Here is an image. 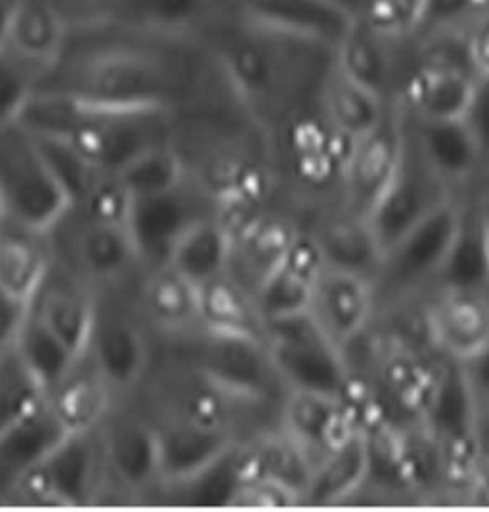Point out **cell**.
Segmentation results:
<instances>
[{"label": "cell", "mask_w": 489, "mask_h": 512, "mask_svg": "<svg viewBox=\"0 0 489 512\" xmlns=\"http://www.w3.org/2000/svg\"><path fill=\"white\" fill-rule=\"evenodd\" d=\"M228 86L199 33H165L111 18L69 23L37 90L121 106L184 111Z\"/></svg>", "instance_id": "6da1fadb"}, {"label": "cell", "mask_w": 489, "mask_h": 512, "mask_svg": "<svg viewBox=\"0 0 489 512\" xmlns=\"http://www.w3.org/2000/svg\"><path fill=\"white\" fill-rule=\"evenodd\" d=\"M199 35L239 104L266 125L318 104L337 62V44L232 12H216Z\"/></svg>", "instance_id": "7a4b0ae2"}, {"label": "cell", "mask_w": 489, "mask_h": 512, "mask_svg": "<svg viewBox=\"0 0 489 512\" xmlns=\"http://www.w3.org/2000/svg\"><path fill=\"white\" fill-rule=\"evenodd\" d=\"M71 211L33 136L18 123L0 127V214L31 230L54 234Z\"/></svg>", "instance_id": "3957f363"}, {"label": "cell", "mask_w": 489, "mask_h": 512, "mask_svg": "<svg viewBox=\"0 0 489 512\" xmlns=\"http://www.w3.org/2000/svg\"><path fill=\"white\" fill-rule=\"evenodd\" d=\"M266 352L283 390L304 388L354 398L348 356L310 312L266 323Z\"/></svg>", "instance_id": "277c9868"}, {"label": "cell", "mask_w": 489, "mask_h": 512, "mask_svg": "<svg viewBox=\"0 0 489 512\" xmlns=\"http://www.w3.org/2000/svg\"><path fill=\"white\" fill-rule=\"evenodd\" d=\"M463 216L465 203L449 195L407 230L384 253L375 276L377 295L404 300L407 295L423 289L426 283H438L455 247Z\"/></svg>", "instance_id": "5b68a950"}, {"label": "cell", "mask_w": 489, "mask_h": 512, "mask_svg": "<svg viewBox=\"0 0 489 512\" xmlns=\"http://www.w3.org/2000/svg\"><path fill=\"white\" fill-rule=\"evenodd\" d=\"M106 476L100 428L65 434L39 467L31 470L4 505L92 507Z\"/></svg>", "instance_id": "8992f818"}, {"label": "cell", "mask_w": 489, "mask_h": 512, "mask_svg": "<svg viewBox=\"0 0 489 512\" xmlns=\"http://www.w3.org/2000/svg\"><path fill=\"white\" fill-rule=\"evenodd\" d=\"M213 197L190 178L172 192L153 197H134L128 218V234L144 266L155 268L167 262L172 245L195 220L216 213Z\"/></svg>", "instance_id": "52a82bcc"}, {"label": "cell", "mask_w": 489, "mask_h": 512, "mask_svg": "<svg viewBox=\"0 0 489 512\" xmlns=\"http://www.w3.org/2000/svg\"><path fill=\"white\" fill-rule=\"evenodd\" d=\"M419 60L421 43L415 33L388 35L356 20L337 44V65L342 73L390 104H396L407 75Z\"/></svg>", "instance_id": "ba28073f"}, {"label": "cell", "mask_w": 489, "mask_h": 512, "mask_svg": "<svg viewBox=\"0 0 489 512\" xmlns=\"http://www.w3.org/2000/svg\"><path fill=\"white\" fill-rule=\"evenodd\" d=\"M404 153V115L394 104L383 125L350 146L341 172L344 211L367 218L394 180Z\"/></svg>", "instance_id": "9c48e42d"}, {"label": "cell", "mask_w": 489, "mask_h": 512, "mask_svg": "<svg viewBox=\"0 0 489 512\" xmlns=\"http://www.w3.org/2000/svg\"><path fill=\"white\" fill-rule=\"evenodd\" d=\"M363 427L365 419L354 398L304 388L283 390L279 430L310 457L314 467Z\"/></svg>", "instance_id": "30bf717a"}, {"label": "cell", "mask_w": 489, "mask_h": 512, "mask_svg": "<svg viewBox=\"0 0 489 512\" xmlns=\"http://www.w3.org/2000/svg\"><path fill=\"white\" fill-rule=\"evenodd\" d=\"M188 365L235 402H260L283 386L262 342L243 341L199 329Z\"/></svg>", "instance_id": "8fae6325"}, {"label": "cell", "mask_w": 489, "mask_h": 512, "mask_svg": "<svg viewBox=\"0 0 489 512\" xmlns=\"http://www.w3.org/2000/svg\"><path fill=\"white\" fill-rule=\"evenodd\" d=\"M449 195H453L451 190L426 167L405 132L404 161L383 197L365 218L383 256L407 230Z\"/></svg>", "instance_id": "7c38bea8"}, {"label": "cell", "mask_w": 489, "mask_h": 512, "mask_svg": "<svg viewBox=\"0 0 489 512\" xmlns=\"http://www.w3.org/2000/svg\"><path fill=\"white\" fill-rule=\"evenodd\" d=\"M423 314L430 348L447 362H468L489 344L488 289L438 287Z\"/></svg>", "instance_id": "4fadbf2b"}, {"label": "cell", "mask_w": 489, "mask_h": 512, "mask_svg": "<svg viewBox=\"0 0 489 512\" xmlns=\"http://www.w3.org/2000/svg\"><path fill=\"white\" fill-rule=\"evenodd\" d=\"M377 310L375 279L337 266H323L308 312L344 354L367 337Z\"/></svg>", "instance_id": "5bb4252c"}, {"label": "cell", "mask_w": 489, "mask_h": 512, "mask_svg": "<svg viewBox=\"0 0 489 512\" xmlns=\"http://www.w3.org/2000/svg\"><path fill=\"white\" fill-rule=\"evenodd\" d=\"M98 295L92 283L67 264L54 260L29 308L64 342L77 360H85L98 320Z\"/></svg>", "instance_id": "9a60e30c"}, {"label": "cell", "mask_w": 489, "mask_h": 512, "mask_svg": "<svg viewBox=\"0 0 489 512\" xmlns=\"http://www.w3.org/2000/svg\"><path fill=\"white\" fill-rule=\"evenodd\" d=\"M153 425L159 446V488L192 480L234 455L241 446L230 427L203 425L171 415H163Z\"/></svg>", "instance_id": "2e32d148"}, {"label": "cell", "mask_w": 489, "mask_h": 512, "mask_svg": "<svg viewBox=\"0 0 489 512\" xmlns=\"http://www.w3.org/2000/svg\"><path fill=\"white\" fill-rule=\"evenodd\" d=\"M106 476L136 503L161 484L159 446L153 421L140 415H109L100 427Z\"/></svg>", "instance_id": "e0dca14e"}, {"label": "cell", "mask_w": 489, "mask_h": 512, "mask_svg": "<svg viewBox=\"0 0 489 512\" xmlns=\"http://www.w3.org/2000/svg\"><path fill=\"white\" fill-rule=\"evenodd\" d=\"M474 81L467 65L428 56L421 46V60L407 75L396 106L421 121L465 119Z\"/></svg>", "instance_id": "ac0fdd59"}, {"label": "cell", "mask_w": 489, "mask_h": 512, "mask_svg": "<svg viewBox=\"0 0 489 512\" xmlns=\"http://www.w3.org/2000/svg\"><path fill=\"white\" fill-rule=\"evenodd\" d=\"M86 360L115 394L128 392L148 375L151 344L138 321L127 314L106 316L98 304V320Z\"/></svg>", "instance_id": "d6986e66"}, {"label": "cell", "mask_w": 489, "mask_h": 512, "mask_svg": "<svg viewBox=\"0 0 489 512\" xmlns=\"http://www.w3.org/2000/svg\"><path fill=\"white\" fill-rule=\"evenodd\" d=\"M425 348L388 346L377 367L381 400L388 402L409 425H421L442 383L446 362Z\"/></svg>", "instance_id": "ffe728a7"}, {"label": "cell", "mask_w": 489, "mask_h": 512, "mask_svg": "<svg viewBox=\"0 0 489 512\" xmlns=\"http://www.w3.org/2000/svg\"><path fill=\"white\" fill-rule=\"evenodd\" d=\"M232 232L234 251L228 274L253 297L302 235L293 220L270 213L256 214Z\"/></svg>", "instance_id": "44dd1931"}, {"label": "cell", "mask_w": 489, "mask_h": 512, "mask_svg": "<svg viewBox=\"0 0 489 512\" xmlns=\"http://www.w3.org/2000/svg\"><path fill=\"white\" fill-rule=\"evenodd\" d=\"M404 123L413 148L447 188L468 182L486 165L465 119L421 121L404 113Z\"/></svg>", "instance_id": "7402d4cb"}, {"label": "cell", "mask_w": 489, "mask_h": 512, "mask_svg": "<svg viewBox=\"0 0 489 512\" xmlns=\"http://www.w3.org/2000/svg\"><path fill=\"white\" fill-rule=\"evenodd\" d=\"M325 262L310 234L298 237L291 253L255 293V302L266 323L293 318L310 310Z\"/></svg>", "instance_id": "603a6c76"}, {"label": "cell", "mask_w": 489, "mask_h": 512, "mask_svg": "<svg viewBox=\"0 0 489 512\" xmlns=\"http://www.w3.org/2000/svg\"><path fill=\"white\" fill-rule=\"evenodd\" d=\"M52 234L0 214V291L29 304L54 266Z\"/></svg>", "instance_id": "cb8c5ba5"}, {"label": "cell", "mask_w": 489, "mask_h": 512, "mask_svg": "<svg viewBox=\"0 0 489 512\" xmlns=\"http://www.w3.org/2000/svg\"><path fill=\"white\" fill-rule=\"evenodd\" d=\"M373 476V446L367 427L354 432L339 448L321 457L304 493L306 507L344 505L369 484Z\"/></svg>", "instance_id": "d4e9b609"}, {"label": "cell", "mask_w": 489, "mask_h": 512, "mask_svg": "<svg viewBox=\"0 0 489 512\" xmlns=\"http://www.w3.org/2000/svg\"><path fill=\"white\" fill-rule=\"evenodd\" d=\"M67 434L48 402L0 432V505Z\"/></svg>", "instance_id": "484cf974"}, {"label": "cell", "mask_w": 489, "mask_h": 512, "mask_svg": "<svg viewBox=\"0 0 489 512\" xmlns=\"http://www.w3.org/2000/svg\"><path fill=\"white\" fill-rule=\"evenodd\" d=\"M234 232L222 214L211 213L195 220L176 239L165 264L190 279L197 287L222 278L230 270Z\"/></svg>", "instance_id": "4316f807"}, {"label": "cell", "mask_w": 489, "mask_h": 512, "mask_svg": "<svg viewBox=\"0 0 489 512\" xmlns=\"http://www.w3.org/2000/svg\"><path fill=\"white\" fill-rule=\"evenodd\" d=\"M318 106L327 123L350 144L373 132L390 115L392 106L362 83L342 73L339 65L327 75L319 92Z\"/></svg>", "instance_id": "83f0119b"}, {"label": "cell", "mask_w": 489, "mask_h": 512, "mask_svg": "<svg viewBox=\"0 0 489 512\" xmlns=\"http://www.w3.org/2000/svg\"><path fill=\"white\" fill-rule=\"evenodd\" d=\"M115 392L88 360L58 384L46 402L67 434L98 430L113 413Z\"/></svg>", "instance_id": "f1b7e54d"}, {"label": "cell", "mask_w": 489, "mask_h": 512, "mask_svg": "<svg viewBox=\"0 0 489 512\" xmlns=\"http://www.w3.org/2000/svg\"><path fill=\"white\" fill-rule=\"evenodd\" d=\"M199 329L243 341L266 342L255 297L230 274L199 287Z\"/></svg>", "instance_id": "f546056e"}, {"label": "cell", "mask_w": 489, "mask_h": 512, "mask_svg": "<svg viewBox=\"0 0 489 512\" xmlns=\"http://www.w3.org/2000/svg\"><path fill=\"white\" fill-rule=\"evenodd\" d=\"M140 304L149 323L165 333L184 335L199 329V287L169 264L148 268Z\"/></svg>", "instance_id": "4dcf8cb0"}, {"label": "cell", "mask_w": 489, "mask_h": 512, "mask_svg": "<svg viewBox=\"0 0 489 512\" xmlns=\"http://www.w3.org/2000/svg\"><path fill=\"white\" fill-rule=\"evenodd\" d=\"M73 256L77 264L73 270L90 283L117 281L142 264L127 228L96 224L85 218L73 241Z\"/></svg>", "instance_id": "1f68e13d"}, {"label": "cell", "mask_w": 489, "mask_h": 512, "mask_svg": "<svg viewBox=\"0 0 489 512\" xmlns=\"http://www.w3.org/2000/svg\"><path fill=\"white\" fill-rule=\"evenodd\" d=\"M67 29L69 22L54 0H18L6 46L44 71L60 54Z\"/></svg>", "instance_id": "d6a6232c"}, {"label": "cell", "mask_w": 489, "mask_h": 512, "mask_svg": "<svg viewBox=\"0 0 489 512\" xmlns=\"http://www.w3.org/2000/svg\"><path fill=\"white\" fill-rule=\"evenodd\" d=\"M310 235L327 266L360 272L373 279L377 276L383 251L365 218L344 211L339 218L325 222L316 234Z\"/></svg>", "instance_id": "836d02e7"}, {"label": "cell", "mask_w": 489, "mask_h": 512, "mask_svg": "<svg viewBox=\"0 0 489 512\" xmlns=\"http://www.w3.org/2000/svg\"><path fill=\"white\" fill-rule=\"evenodd\" d=\"M218 0H113L107 18L165 33H199L213 18Z\"/></svg>", "instance_id": "e575fe53"}, {"label": "cell", "mask_w": 489, "mask_h": 512, "mask_svg": "<svg viewBox=\"0 0 489 512\" xmlns=\"http://www.w3.org/2000/svg\"><path fill=\"white\" fill-rule=\"evenodd\" d=\"M14 346L20 352L25 365L43 386L46 396L64 381L79 362H83L75 358V354L48 329V325L31 308H27Z\"/></svg>", "instance_id": "d590c367"}, {"label": "cell", "mask_w": 489, "mask_h": 512, "mask_svg": "<svg viewBox=\"0 0 489 512\" xmlns=\"http://www.w3.org/2000/svg\"><path fill=\"white\" fill-rule=\"evenodd\" d=\"M190 174L180 146L171 142L138 155L115 176L132 197H153L180 188Z\"/></svg>", "instance_id": "8d00e7d4"}, {"label": "cell", "mask_w": 489, "mask_h": 512, "mask_svg": "<svg viewBox=\"0 0 489 512\" xmlns=\"http://www.w3.org/2000/svg\"><path fill=\"white\" fill-rule=\"evenodd\" d=\"M46 402V392L14 344L0 352V432Z\"/></svg>", "instance_id": "74e56055"}, {"label": "cell", "mask_w": 489, "mask_h": 512, "mask_svg": "<svg viewBox=\"0 0 489 512\" xmlns=\"http://www.w3.org/2000/svg\"><path fill=\"white\" fill-rule=\"evenodd\" d=\"M31 136L48 171L52 172V176L64 190L71 207L77 209L83 203L86 193L92 190V186L106 172L98 171L86 157L62 138L35 136V134Z\"/></svg>", "instance_id": "f35d334b"}, {"label": "cell", "mask_w": 489, "mask_h": 512, "mask_svg": "<svg viewBox=\"0 0 489 512\" xmlns=\"http://www.w3.org/2000/svg\"><path fill=\"white\" fill-rule=\"evenodd\" d=\"M43 69L8 46L0 48V127L16 125L23 107L37 92Z\"/></svg>", "instance_id": "ab89813d"}, {"label": "cell", "mask_w": 489, "mask_h": 512, "mask_svg": "<svg viewBox=\"0 0 489 512\" xmlns=\"http://www.w3.org/2000/svg\"><path fill=\"white\" fill-rule=\"evenodd\" d=\"M488 10L489 0H423L413 33L417 37L461 33Z\"/></svg>", "instance_id": "60d3db41"}, {"label": "cell", "mask_w": 489, "mask_h": 512, "mask_svg": "<svg viewBox=\"0 0 489 512\" xmlns=\"http://www.w3.org/2000/svg\"><path fill=\"white\" fill-rule=\"evenodd\" d=\"M132 199L134 197L115 174H102L92 190L86 193L83 203L73 211H79L88 222L127 228Z\"/></svg>", "instance_id": "b9f144b4"}, {"label": "cell", "mask_w": 489, "mask_h": 512, "mask_svg": "<svg viewBox=\"0 0 489 512\" xmlns=\"http://www.w3.org/2000/svg\"><path fill=\"white\" fill-rule=\"evenodd\" d=\"M226 507L235 509H289L302 507L298 491L272 478H245L237 480Z\"/></svg>", "instance_id": "7bdbcfd3"}, {"label": "cell", "mask_w": 489, "mask_h": 512, "mask_svg": "<svg viewBox=\"0 0 489 512\" xmlns=\"http://www.w3.org/2000/svg\"><path fill=\"white\" fill-rule=\"evenodd\" d=\"M423 0H365L356 22L388 35L413 33Z\"/></svg>", "instance_id": "ee69618b"}, {"label": "cell", "mask_w": 489, "mask_h": 512, "mask_svg": "<svg viewBox=\"0 0 489 512\" xmlns=\"http://www.w3.org/2000/svg\"><path fill=\"white\" fill-rule=\"evenodd\" d=\"M468 69L474 77L489 75V10L461 31Z\"/></svg>", "instance_id": "f6af8a7d"}, {"label": "cell", "mask_w": 489, "mask_h": 512, "mask_svg": "<svg viewBox=\"0 0 489 512\" xmlns=\"http://www.w3.org/2000/svg\"><path fill=\"white\" fill-rule=\"evenodd\" d=\"M465 123L474 134L480 150L484 153L486 165L489 161V75L476 77L472 98L465 113Z\"/></svg>", "instance_id": "bcb514c9"}, {"label": "cell", "mask_w": 489, "mask_h": 512, "mask_svg": "<svg viewBox=\"0 0 489 512\" xmlns=\"http://www.w3.org/2000/svg\"><path fill=\"white\" fill-rule=\"evenodd\" d=\"M474 404L489 406V344L472 360L459 363Z\"/></svg>", "instance_id": "7dc6e473"}, {"label": "cell", "mask_w": 489, "mask_h": 512, "mask_svg": "<svg viewBox=\"0 0 489 512\" xmlns=\"http://www.w3.org/2000/svg\"><path fill=\"white\" fill-rule=\"evenodd\" d=\"M29 304L12 299L0 291V352L16 341Z\"/></svg>", "instance_id": "c3c4849f"}, {"label": "cell", "mask_w": 489, "mask_h": 512, "mask_svg": "<svg viewBox=\"0 0 489 512\" xmlns=\"http://www.w3.org/2000/svg\"><path fill=\"white\" fill-rule=\"evenodd\" d=\"M64 12L67 22H83L104 18L113 4V0H54Z\"/></svg>", "instance_id": "681fc988"}, {"label": "cell", "mask_w": 489, "mask_h": 512, "mask_svg": "<svg viewBox=\"0 0 489 512\" xmlns=\"http://www.w3.org/2000/svg\"><path fill=\"white\" fill-rule=\"evenodd\" d=\"M16 2L18 0H0V48H4L6 41H8L10 23H12Z\"/></svg>", "instance_id": "f907efd6"}, {"label": "cell", "mask_w": 489, "mask_h": 512, "mask_svg": "<svg viewBox=\"0 0 489 512\" xmlns=\"http://www.w3.org/2000/svg\"><path fill=\"white\" fill-rule=\"evenodd\" d=\"M478 214H480V226H482V239H484V251H486L489 274V201H484L478 207Z\"/></svg>", "instance_id": "816d5d0a"}, {"label": "cell", "mask_w": 489, "mask_h": 512, "mask_svg": "<svg viewBox=\"0 0 489 512\" xmlns=\"http://www.w3.org/2000/svg\"><path fill=\"white\" fill-rule=\"evenodd\" d=\"M331 2L337 4L352 20H356L365 0H331Z\"/></svg>", "instance_id": "f5cc1de1"}, {"label": "cell", "mask_w": 489, "mask_h": 512, "mask_svg": "<svg viewBox=\"0 0 489 512\" xmlns=\"http://www.w3.org/2000/svg\"><path fill=\"white\" fill-rule=\"evenodd\" d=\"M488 165H489V161H488Z\"/></svg>", "instance_id": "db71d44e"}]
</instances>
